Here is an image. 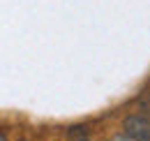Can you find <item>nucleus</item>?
Listing matches in <instances>:
<instances>
[{"instance_id":"nucleus-1","label":"nucleus","mask_w":150,"mask_h":141,"mask_svg":"<svg viewBox=\"0 0 150 141\" xmlns=\"http://www.w3.org/2000/svg\"><path fill=\"white\" fill-rule=\"evenodd\" d=\"M125 134L134 141H150V118L136 113V116H127L122 123Z\"/></svg>"},{"instance_id":"nucleus-2","label":"nucleus","mask_w":150,"mask_h":141,"mask_svg":"<svg viewBox=\"0 0 150 141\" xmlns=\"http://www.w3.org/2000/svg\"><path fill=\"white\" fill-rule=\"evenodd\" d=\"M79 134H88V130H86L83 125H79V127H74V130H69V137H79Z\"/></svg>"},{"instance_id":"nucleus-3","label":"nucleus","mask_w":150,"mask_h":141,"mask_svg":"<svg viewBox=\"0 0 150 141\" xmlns=\"http://www.w3.org/2000/svg\"><path fill=\"white\" fill-rule=\"evenodd\" d=\"M0 141H7V134H5V132H0Z\"/></svg>"},{"instance_id":"nucleus-4","label":"nucleus","mask_w":150,"mask_h":141,"mask_svg":"<svg viewBox=\"0 0 150 141\" xmlns=\"http://www.w3.org/2000/svg\"><path fill=\"white\" fill-rule=\"evenodd\" d=\"M79 141H86V139H79Z\"/></svg>"}]
</instances>
